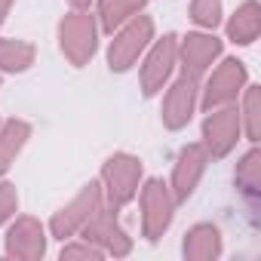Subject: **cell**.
I'll list each match as a JSON object with an SVG mask.
<instances>
[{
	"mask_svg": "<svg viewBox=\"0 0 261 261\" xmlns=\"http://www.w3.org/2000/svg\"><path fill=\"white\" fill-rule=\"evenodd\" d=\"M148 31H151V25H148V22H139V25H133V28H129V31H126V34L111 46V62H114V68H126L129 62H133L136 49H142V46H145Z\"/></svg>",
	"mask_w": 261,
	"mask_h": 261,
	"instance_id": "1",
	"label": "cell"
},
{
	"mask_svg": "<svg viewBox=\"0 0 261 261\" xmlns=\"http://www.w3.org/2000/svg\"><path fill=\"white\" fill-rule=\"evenodd\" d=\"M62 43H65V49L80 62L86 53H92V25L86 22V19H71L65 28H62Z\"/></svg>",
	"mask_w": 261,
	"mask_h": 261,
	"instance_id": "2",
	"label": "cell"
},
{
	"mask_svg": "<svg viewBox=\"0 0 261 261\" xmlns=\"http://www.w3.org/2000/svg\"><path fill=\"white\" fill-rule=\"evenodd\" d=\"M136 172H139V163H136V160H126V157L111 160V166H108V178H111V185H117V191H114L117 200H126L129 194H133Z\"/></svg>",
	"mask_w": 261,
	"mask_h": 261,
	"instance_id": "3",
	"label": "cell"
},
{
	"mask_svg": "<svg viewBox=\"0 0 261 261\" xmlns=\"http://www.w3.org/2000/svg\"><path fill=\"white\" fill-rule=\"evenodd\" d=\"M25 133L28 129L22 126V123H10L7 126V133L0 136V172L7 169V163H10V157L22 148V142H25Z\"/></svg>",
	"mask_w": 261,
	"mask_h": 261,
	"instance_id": "4",
	"label": "cell"
},
{
	"mask_svg": "<svg viewBox=\"0 0 261 261\" xmlns=\"http://www.w3.org/2000/svg\"><path fill=\"white\" fill-rule=\"evenodd\" d=\"M240 16H243V19H237V22L230 25V34H233L240 43H249V40L255 37V7L249 4Z\"/></svg>",
	"mask_w": 261,
	"mask_h": 261,
	"instance_id": "5",
	"label": "cell"
},
{
	"mask_svg": "<svg viewBox=\"0 0 261 261\" xmlns=\"http://www.w3.org/2000/svg\"><path fill=\"white\" fill-rule=\"evenodd\" d=\"M142 0H105V22L108 28H114L123 16H129V10H136Z\"/></svg>",
	"mask_w": 261,
	"mask_h": 261,
	"instance_id": "6",
	"label": "cell"
},
{
	"mask_svg": "<svg viewBox=\"0 0 261 261\" xmlns=\"http://www.w3.org/2000/svg\"><path fill=\"white\" fill-rule=\"evenodd\" d=\"M28 56H31L28 46H13V43L0 46V62H4V68H25Z\"/></svg>",
	"mask_w": 261,
	"mask_h": 261,
	"instance_id": "7",
	"label": "cell"
},
{
	"mask_svg": "<svg viewBox=\"0 0 261 261\" xmlns=\"http://www.w3.org/2000/svg\"><path fill=\"white\" fill-rule=\"evenodd\" d=\"M13 206H16V197H13L10 185H0V221H4V218L13 212Z\"/></svg>",
	"mask_w": 261,
	"mask_h": 261,
	"instance_id": "8",
	"label": "cell"
},
{
	"mask_svg": "<svg viewBox=\"0 0 261 261\" xmlns=\"http://www.w3.org/2000/svg\"><path fill=\"white\" fill-rule=\"evenodd\" d=\"M7 7H10V0H0V22H4V13H7Z\"/></svg>",
	"mask_w": 261,
	"mask_h": 261,
	"instance_id": "9",
	"label": "cell"
},
{
	"mask_svg": "<svg viewBox=\"0 0 261 261\" xmlns=\"http://www.w3.org/2000/svg\"><path fill=\"white\" fill-rule=\"evenodd\" d=\"M74 4H86V0H74Z\"/></svg>",
	"mask_w": 261,
	"mask_h": 261,
	"instance_id": "10",
	"label": "cell"
}]
</instances>
